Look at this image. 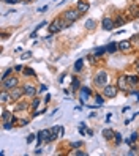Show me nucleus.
Returning a JSON list of instances; mask_svg holds the SVG:
<instances>
[{
	"instance_id": "f257e3e1",
	"label": "nucleus",
	"mask_w": 139,
	"mask_h": 156,
	"mask_svg": "<svg viewBox=\"0 0 139 156\" xmlns=\"http://www.w3.org/2000/svg\"><path fill=\"white\" fill-rule=\"evenodd\" d=\"M2 87L5 90H13V88H16L19 87V79L16 76H8V77H5V79H2Z\"/></svg>"
},
{
	"instance_id": "f03ea898",
	"label": "nucleus",
	"mask_w": 139,
	"mask_h": 156,
	"mask_svg": "<svg viewBox=\"0 0 139 156\" xmlns=\"http://www.w3.org/2000/svg\"><path fill=\"white\" fill-rule=\"evenodd\" d=\"M93 84L96 87H104V85H108V73L106 71H98L93 77Z\"/></svg>"
},
{
	"instance_id": "7ed1b4c3",
	"label": "nucleus",
	"mask_w": 139,
	"mask_h": 156,
	"mask_svg": "<svg viewBox=\"0 0 139 156\" xmlns=\"http://www.w3.org/2000/svg\"><path fill=\"white\" fill-rule=\"evenodd\" d=\"M62 28H65V24L60 21V18H57V19H54L52 22L49 24V28H47V33H51V35H54V33H57V32H60Z\"/></svg>"
},
{
	"instance_id": "20e7f679",
	"label": "nucleus",
	"mask_w": 139,
	"mask_h": 156,
	"mask_svg": "<svg viewBox=\"0 0 139 156\" xmlns=\"http://www.w3.org/2000/svg\"><path fill=\"white\" fill-rule=\"evenodd\" d=\"M79 16H81V13L78 11V10H66L65 13H63V19L65 21H68V22H76V21L79 19Z\"/></svg>"
},
{
	"instance_id": "39448f33",
	"label": "nucleus",
	"mask_w": 139,
	"mask_h": 156,
	"mask_svg": "<svg viewBox=\"0 0 139 156\" xmlns=\"http://www.w3.org/2000/svg\"><path fill=\"white\" fill-rule=\"evenodd\" d=\"M104 96L106 98H115L119 93V87L117 85H104Z\"/></svg>"
},
{
	"instance_id": "423d86ee",
	"label": "nucleus",
	"mask_w": 139,
	"mask_h": 156,
	"mask_svg": "<svg viewBox=\"0 0 139 156\" xmlns=\"http://www.w3.org/2000/svg\"><path fill=\"white\" fill-rule=\"evenodd\" d=\"M128 85H130V82H128V77L127 76H119V79H117V87H119V90H127L128 88Z\"/></svg>"
},
{
	"instance_id": "0eeeda50",
	"label": "nucleus",
	"mask_w": 139,
	"mask_h": 156,
	"mask_svg": "<svg viewBox=\"0 0 139 156\" xmlns=\"http://www.w3.org/2000/svg\"><path fill=\"white\" fill-rule=\"evenodd\" d=\"M117 44H119V51H122V52H128V51H131V47H133V43H131V40L120 41V43H117Z\"/></svg>"
},
{
	"instance_id": "6e6552de",
	"label": "nucleus",
	"mask_w": 139,
	"mask_h": 156,
	"mask_svg": "<svg viewBox=\"0 0 139 156\" xmlns=\"http://www.w3.org/2000/svg\"><path fill=\"white\" fill-rule=\"evenodd\" d=\"M24 95H25V96L33 98L35 95H37V87H35V85H32V84L24 85Z\"/></svg>"
},
{
	"instance_id": "1a4fd4ad",
	"label": "nucleus",
	"mask_w": 139,
	"mask_h": 156,
	"mask_svg": "<svg viewBox=\"0 0 139 156\" xmlns=\"http://www.w3.org/2000/svg\"><path fill=\"white\" fill-rule=\"evenodd\" d=\"M10 93H11V99H15V101H18V99L24 95V87H16V88H13L10 90Z\"/></svg>"
},
{
	"instance_id": "9d476101",
	"label": "nucleus",
	"mask_w": 139,
	"mask_h": 156,
	"mask_svg": "<svg viewBox=\"0 0 139 156\" xmlns=\"http://www.w3.org/2000/svg\"><path fill=\"white\" fill-rule=\"evenodd\" d=\"M90 95H92V90H90L89 87H82V88H81V103L84 104L87 99H89Z\"/></svg>"
},
{
	"instance_id": "9b49d317",
	"label": "nucleus",
	"mask_w": 139,
	"mask_h": 156,
	"mask_svg": "<svg viewBox=\"0 0 139 156\" xmlns=\"http://www.w3.org/2000/svg\"><path fill=\"white\" fill-rule=\"evenodd\" d=\"M89 8H90L89 2H84V0H81V2L76 3V10H78L79 13H86V11H89Z\"/></svg>"
},
{
	"instance_id": "f8f14e48",
	"label": "nucleus",
	"mask_w": 139,
	"mask_h": 156,
	"mask_svg": "<svg viewBox=\"0 0 139 156\" xmlns=\"http://www.w3.org/2000/svg\"><path fill=\"white\" fill-rule=\"evenodd\" d=\"M101 27H103V30H112V27H114L112 19H111V18H104V19H103Z\"/></svg>"
},
{
	"instance_id": "ddd939ff",
	"label": "nucleus",
	"mask_w": 139,
	"mask_h": 156,
	"mask_svg": "<svg viewBox=\"0 0 139 156\" xmlns=\"http://www.w3.org/2000/svg\"><path fill=\"white\" fill-rule=\"evenodd\" d=\"M2 122H15V117H13V113L3 110V112H2Z\"/></svg>"
},
{
	"instance_id": "4468645a",
	"label": "nucleus",
	"mask_w": 139,
	"mask_h": 156,
	"mask_svg": "<svg viewBox=\"0 0 139 156\" xmlns=\"http://www.w3.org/2000/svg\"><path fill=\"white\" fill-rule=\"evenodd\" d=\"M128 11H130V16L131 18H137L139 16V6H136V5H131L130 8H128Z\"/></svg>"
},
{
	"instance_id": "2eb2a0df",
	"label": "nucleus",
	"mask_w": 139,
	"mask_h": 156,
	"mask_svg": "<svg viewBox=\"0 0 139 156\" xmlns=\"http://www.w3.org/2000/svg\"><path fill=\"white\" fill-rule=\"evenodd\" d=\"M101 134H103V137H104V139H108V140H109V139H112V137H114V134H115V132H114L112 129H109V128H106V129H103V132H101Z\"/></svg>"
},
{
	"instance_id": "dca6fc26",
	"label": "nucleus",
	"mask_w": 139,
	"mask_h": 156,
	"mask_svg": "<svg viewBox=\"0 0 139 156\" xmlns=\"http://www.w3.org/2000/svg\"><path fill=\"white\" fill-rule=\"evenodd\" d=\"M115 51H119V44H117V43H111V44H108V46H106V52L114 54Z\"/></svg>"
},
{
	"instance_id": "f3484780",
	"label": "nucleus",
	"mask_w": 139,
	"mask_h": 156,
	"mask_svg": "<svg viewBox=\"0 0 139 156\" xmlns=\"http://www.w3.org/2000/svg\"><path fill=\"white\" fill-rule=\"evenodd\" d=\"M0 98H2V103L5 104V103H8L10 99H11V93H8V91L3 88V90H2V95H0Z\"/></svg>"
},
{
	"instance_id": "a211bd4d",
	"label": "nucleus",
	"mask_w": 139,
	"mask_h": 156,
	"mask_svg": "<svg viewBox=\"0 0 139 156\" xmlns=\"http://www.w3.org/2000/svg\"><path fill=\"white\" fill-rule=\"evenodd\" d=\"M82 68H84V60H82V59H79L78 62L74 63V66H73V69H74V73H79V71H81Z\"/></svg>"
},
{
	"instance_id": "6ab92c4d",
	"label": "nucleus",
	"mask_w": 139,
	"mask_h": 156,
	"mask_svg": "<svg viewBox=\"0 0 139 156\" xmlns=\"http://www.w3.org/2000/svg\"><path fill=\"white\" fill-rule=\"evenodd\" d=\"M127 77H128V82H130L131 85H136V84H139V77H137L136 74H128Z\"/></svg>"
},
{
	"instance_id": "aec40b11",
	"label": "nucleus",
	"mask_w": 139,
	"mask_h": 156,
	"mask_svg": "<svg viewBox=\"0 0 139 156\" xmlns=\"http://www.w3.org/2000/svg\"><path fill=\"white\" fill-rule=\"evenodd\" d=\"M96 27V22L93 19H89L87 22H86V28H89V30H93V28Z\"/></svg>"
},
{
	"instance_id": "412c9836",
	"label": "nucleus",
	"mask_w": 139,
	"mask_h": 156,
	"mask_svg": "<svg viewBox=\"0 0 139 156\" xmlns=\"http://www.w3.org/2000/svg\"><path fill=\"white\" fill-rule=\"evenodd\" d=\"M22 73H24V76H27V77H32V76H35V71H33L32 68H29V66H27V68H24V69H22Z\"/></svg>"
},
{
	"instance_id": "4be33fe9",
	"label": "nucleus",
	"mask_w": 139,
	"mask_h": 156,
	"mask_svg": "<svg viewBox=\"0 0 139 156\" xmlns=\"http://www.w3.org/2000/svg\"><path fill=\"white\" fill-rule=\"evenodd\" d=\"M137 132H133V134H131V137L130 139H127V140H125V142H127V144H134V142L137 140Z\"/></svg>"
},
{
	"instance_id": "5701e85b",
	"label": "nucleus",
	"mask_w": 139,
	"mask_h": 156,
	"mask_svg": "<svg viewBox=\"0 0 139 156\" xmlns=\"http://www.w3.org/2000/svg\"><path fill=\"white\" fill-rule=\"evenodd\" d=\"M104 52H106V47H96L95 51H93V54H95V57H98V55H103Z\"/></svg>"
},
{
	"instance_id": "b1692460",
	"label": "nucleus",
	"mask_w": 139,
	"mask_h": 156,
	"mask_svg": "<svg viewBox=\"0 0 139 156\" xmlns=\"http://www.w3.org/2000/svg\"><path fill=\"white\" fill-rule=\"evenodd\" d=\"M95 103L98 104V106H103V104H104V99H103V96L96 95V96H95Z\"/></svg>"
},
{
	"instance_id": "393cba45",
	"label": "nucleus",
	"mask_w": 139,
	"mask_h": 156,
	"mask_svg": "<svg viewBox=\"0 0 139 156\" xmlns=\"http://www.w3.org/2000/svg\"><path fill=\"white\" fill-rule=\"evenodd\" d=\"M63 134H65V128H63V126H59V131H57V137H59V139H62V137H63Z\"/></svg>"
},
{
	"instance_id": "a878e982",
	"label": "nucleus",
	"mask_w": 139,
	"mask_h": 156,
	"mask_svg": "<svg viewBox=\"0 0 139 156\" xmlns=\"http://www.w3.org/2000/svg\"><path fill=\"white\" fill-rule=\"evenodd\" d=\"M114 139H115V144H117V145L122 144V136H120V132H115V134H114Z\"/></svg>"
},
{
	"instance_id": "bb28decb",
	"label": "nucleus",
	"mask_w": 139,
	"mask_h": 156,
	"mask_svg": "<svg viewBox=\"0 0 139 156\" xmlns=\"http://www.w3.org/2000/svg\"><path fill=\"white\" fill-rule=\"evenodd\" d=\"M11 73H13V69H11V68H8V69L5 71V73L2 74V79H5V77H8V76H11Z\"/></svg>"
},
{
	"instance_id": "cd10ccee",
	"label": "nucleus",
	"mask_w": 139,
	"mask_h": 156,
	"mask_svg": "<svg viewBox=\"0 0 139 156\" xmlns=\"http://www.w3.org/2000/svg\"><path fill=\"white\" fill-rule=\"evenodd\" d=\"M123 24H125V21H123L122 18H119V19L115 21V24H114V25H115V27H122Z\"/></svg>"
},
{
	"instance_id": "c85d7f7f",
	"label": "nucleus",
	"mask_w": 139,
	"mask_h": 156,
	"mask_svg": "<svg viewBox=\"0 0 139 156\" xmlns=\"http://www.w3.org/2000/svg\"><path fill=\"white\" fill-rule=\"evenodd\" d=\"M30 57H32V52L29 51V52H25V54L21 55V59H22V60H27V59H30Z\"/></svg>"
},
{
	"instance_id": "c756f323",
	"label": "nucleus",
	"mask_w": 139,
	"mask_h": 156,
	"mask_svg": "<svg viewBox=\"0 0 139 156\" xmlns=\"http://www.w3.org/2000/svg\"><path fill=\"white\" fill-rule=\"evenodd\" d=\"M71 87H73V90H78V88H79V81H78V79H74V81H73V84H71Z\"/></svg>"
},
{
	"instance_id": "7c9ffc66",
	"label": "nucleus",
	"mask_w": 139,
	"mask_h": 156,
	"mask_svg": "<svg viewBox=\"0 0 139 156\" xmlns=\"http://www.w3.org/2000/svg\"><path fill=\"white\" fill-rule=\"evenodd\" d=\"M38 106H40V99L37 98V99H33V103H32V107H33V109H37Z\"/></svg>"
},
{
	"instance_id": "2f4dec72",
	"label": "nucleus",
	"mask_w": 139,
	"mask_h": 156,
	"mask_svg": "<svg viewBox=\"0 0 139 156\" xmlns=\"http://www.w3.org/2000/svg\"><path fill=\"white\" fill-rule=\"evenodd\" d=\"M71 154H76V156H86L87 153H86V151H79V150H76V151H73Z\"/></svg>"
},
{
	"instance_id": "473e14b6",
	"label": "nucleus",
	"mask_w": 139,
	"mask_h": 156,
	"mask_svg": "<svg viewBox=\"0 0 139 156\" xmlns=\"http://www.w3.org/2000/svg\"><path fill=\"white\" fill-rule=\"evenodd\" d=\"M33 140H35V134H29V136H27V142L30 144V142H33Z\"/></svg>"
},
{
	"instance_id": "72a5a7b5",
	"label": "nucleus",
	"mask_w": 139,
	"mask_h": 156,
	"mask_svg": "<svg viewBox=\"0 0 139 156\" xmlns=\"http://www.w3.org/2000/svg\"><path fill=\"white\" fill-rule=\"evenodd\" d=\"M81 145H82V142H74V144H71V147H73V148H79Z\"/></svg>"
},
{
	"instance_id": "f704fd0d",
	"label": "nucleus",
	"mask_w": 139,
	"mask_h": 156,
	"mask_svg": "<svg viewBox=\"0 0 139 156\" xmlns=\"http://www.w3.org/2000/svg\"><path fill=\"white\" fill-rule=\"evenodd\" d=\"M29 123V120H19V126H25Z\"/></svg>"
},
{
	"instance_id": "c9c22d12",
	"label": "nucleus",
	"mask_w": 139,
	"mask_h": 156,
	"mask_svg": "<svg viewBox=\"0 0 139 156\" xmlns=\"http://www.w3.org/2000/svg\"><path fill=\"white\" fill-rule=\"evenodd\" d=\"M25 107H27L25 103H19V106H18V109H25Z\"/></svg>"
},
{
	"instance_id": "e433bc0d",
	"label": "nucleus",
	"mask_w": 139,
	"mask_h": 156,
	"mask_svg": "<svg viewBox=\"0 0 139 156\" xmlns=\"http://www.w3.org/2000/svg\"><path fill=\"white\" fill-rule=\"evenodd\" d=\"M128 154H136V148L133 147V148H131V150L128 151Z\"/></svg>"
},
{
	"instance_id": "4c0bfd02",
	"label": "nucleus",
	"mask_w": 139,
	"mask_h": 156,
	"mask_svg": "<svg viewBox=\"0 0 139 156\" xmlns=\"http://www.w3.org/2000/svg\"><path fill=\"white\" fill-rule=\"evenodd\" d=\"M46 10H47V6H43V8H40V10H38V13H44Z\"/></svg>"
},
{
	"instance_id": "58836bf2",
	"label": "nucleus",
	"mask_w": 139,
	"mask_h": 156,
	"mask_svg": "<svg viewBox=\"0 0 139 156\" xmlns=\"http://www.w3.org/2000/svg\"><path fill=\"white\" fill-rule=\"evenodd\" d=\"M33 153H35V154H41V150H40V148H35Z\"/></svg>"
},
{
	"instance_id": "ea45409f",
	"label": "nucleus",
	"mask_w": 139,
	"mask_h": 156,
	"mask_svg": "<svg viewBox=\"0 0 139 156\" xmlns=\"http://www.w3.org/2000/svg\"><path fill=\"white\" fill-rule=\"evenodd\" d=\"M63 79H65V74H62V76L59 77V82H63Z\"/></svg>"
},
{
	"instance_id": "a19ab883",
	"label": "nucleus",
	"mask_w": 139,
	"mask_h": 156,
	"mask_svg": "<svg viewBox=\"0 0 139 156\" xmlns=\"http://www.w3.org/2000/svg\"><path fill=\"white\" fill-rule=\"evenodd\" d=\"M49 99H51V95H46V98H44V101H46V103H49Z\"/></svg>"
},
{
	"instance_id": "79ce46f5",
	"label": "nucleus",
	"mask_w": 139,
	"mask_h": 156,
	"mask_svg": "<svg viewBox=\"0 0 139 156\" xmlns=\"http://www.w3.org/2000/svg\"><path fill=\"white\" fill-rule=\"evenodd\" d=\"M15 69H16V71H22V69H24V68H22V66H21V65H18V66H16V68H15Z\"/></svg>"
},
{
	"instance_id": "37998d69",
	"label": "nucleus",
	"mask_w": 139,
	"mask_h": 156,
	"mask_svg": "<svg viewBox=\"0 0 139 156\" xmlns=\"http://www.w3.org/2000/svg\"><path fill=\"white\" fill-rule=\"evenodd\" d=\"M40 91H46V85H41V87H40Z\"/></svg>"
},
{
	"instance_id": "c03bdc74",
	"label": "nucleus",
	"mask_w": 139,
	"mask_h": 156,
	"mask_svg": "<svg viewBox=\"0 0 139 156\" xmlns=\"http://www.w3.org/2000/svg\"><path fill=\"white\" fill-rule=\"evenodd\" d=\"M137 73H139V63H137Z\"/></svg>"
},
{
	"instance_id": "a18cd8bd",
	"label": "nucleus",
	"mask_w": 139,
	"mask_h": 156,
	"mask_svg": "<svg viewBox=\"0 0 139 156\" xmlns=\"http://www.w3.org/2000/svg\"><path fill=\"white\" fill-rule=\"evenodd\" d=\"M18 2H22V0H18Z\"/></svg>"
}]
</instances>
